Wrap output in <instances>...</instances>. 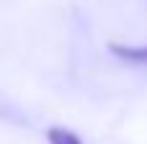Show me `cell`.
Returning a JSON list of instances; mask_svg holds the SVG:
<instances>
[{"label": "cell", "mask_w": 147, "mask_h": 144, "mask_svg": "<svg viewBox=\"0 0 147 144\" xmlns=\"http://www.w3.org/2000/svg\"><path fill=\"white\" fill-rule=\"evenodd\" d=\"M114 57L124 59V62H132V64H147V44L142 46H124V44H111L109 46Z\"/></svg>", "instance_id": "1"}, {"label": "cell", "mask_w": 147, "mask_h": 144, "mask_svg": "<svg viewBox=\"0 0 147 144\" xmlns=\"http://www.w3.org/2000/svg\"><path fill=\"white\" fill-rule=\"evenodd\" d=\"M47 139L49 144H83L78 134H72L70 129H62V126H52L47 131Z\"/></svg>", "instance_id": "2"}]
</instances>
